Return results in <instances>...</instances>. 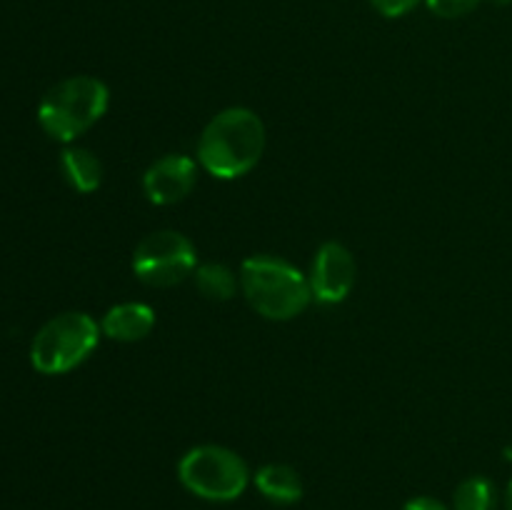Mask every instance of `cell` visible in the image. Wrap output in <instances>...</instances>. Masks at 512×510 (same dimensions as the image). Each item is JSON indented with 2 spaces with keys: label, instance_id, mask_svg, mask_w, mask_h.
I'll return each mask as SVG.
<instances>
[{
  "label": "cell",
  "instance_id": "1",
  "mask_svg": "<svg viewBox=\"0 0 512 510\" xmlns=\"http://www.w3.org/2000/svg\"><path fill=\"white\" fill-rule=\"evenodd\" d=\"M265 125L255 110L235 105L208 120L198 138V163L218 180L243 178L265 153Z\"/></svg>",
  "mask_w": 512,
  "mask_h": 510
},
{
  "label": "cell",
  "instance_id": "2",
  "mask_svg": "<svg viewBox=\"0 0 512 510\" xmlns=\"http://www.w3.org/2000/svg\"><path fill=\"white\" fill-rule=\"evenodd\" d=\"M238 278L250 308L268 320H293L313 303L308 275L278 255H250Z\"/></svg>",
  "mask_w": 512,
  "mask_h": 510
},
{
  "label": "cell",
  "instance_id": "3",
  "mask_svg": "<svg viewBox=\"0 0 512 510\" xmlns=\"http://www.w3.org/2000/svg\"><path fill=\"white\" fill-rule=\"evenodd\" d=\"M110 105L108 85L93 75H73L55 83L38 105V123L60 143H70L93 128Z\"/></svg>",
  "mask_w": 512,
  "mask_h": 510
},
{
  "label": "cell",
  "instance_id": "4",
  "mask_svg": "<svg viewBox=\"0 0 512 510\" xmlns=\"http://www.w3.org/2000/svg\"><path fill=\"white\" fill-rule=\"evenodd\" d=\"M250 468L235 450L223 445H195L180 458L178 480L195 498L230 503L250 485Z\"/></svg>",
  "mask_w": 512,
  "mask_h": 510
},
{
  "label": "cell",
  "instance_id": "5",
  "mask_svg": "<svg viewBox=\"0 0 512 510\" xmlns=\"http://www.w3.org/2000/svg\"><path fill=\"white\" fill-rule=\"evenodd\" d=\"M100 325L88 313H60L35 333L30 363L38 373L63 375L90 358L100 340Z\"/></svg>",
  "mask_w": 512,
  "mask_h": 510
},
{
  "label": "cell",
  "instance_id": "6",
  "mask_svg": "<svg viewBox=\"0 0 512 510\" xmlns=\"http://www.w3.org/2000/svg\"><path fill=\"white\" fill-rule=\"evenodd\" d=\"M198 268V253L188 235L178 230L148 233L133 250V273L150 288H173Z\"/></svg>",
  "mask_w": 512,
  "mask_h": 510
},
{
  "label": "cell",
  "instance_id": "7",
  "mask_svg": "<svg viewBox=\"0 0 512 510\" xmlns=\"http://www.w3.org/2000/svg\"><path fill=\"white\" fill-rule=\"evenodd\" d=\"M310 290L320 305H340L353 293L358 280L355 255L338 240H328L318 248L310 268Z\"/></svg>",
  "mask_w": 512,
  "mask_h": 510
},
{
  "label": "cell",
  "instance_id": "8",
  "mask_svg": "<svg viewBox=\"0 0 512 510\" xmlns=\"http://www.w3.org/2000/svg\"><path fill=\"white\" fill-rule=\"evenodd\" d=\"M195 183H198V163L180 153L163 155L143 173V190L153 205L180 203L193 193Z\"/></svg>",
  "mask_w": 512,
  "mask_h": 510
},
{
  "label": "cell",
  "instance_id": "9",
  "mask_svg": "<svg viewBox=\"0 0 512 510\" xmlns=\"http://www.w3.org/2000/svg\"><path fill=\"white\" fill-rule=\"evenodd\" d=\"M153 328L155 310L148 303H138V300L113 305L100 323V330L118 343H138V340L148 338Z\"/></svg>",
  "mask_w": 512,
  "mask_h": 510
},
{
  "label": "cell",
  "instance_id": "10",
  "mask_svg": "<svg viewBox=\"0 0 512 510\" xmlns=\"http://www.w3.org/2000/svg\"><path fill=\"white\" fill-rule=\"evenodd\" d=\"M253 483L258 493L275 505H293L303 498V478L288 463H265L253 475Z\"/></svg>",
  "mask_w": 512,
  "mask_h": 510
},
{
  "label": "cell",
  "instance_id": "11",
  "mask_svg": "<svg viewBox=\"0 0 512 510\" xmlns=\"http://www.w3.org/2000/svg\"><path fill=\"white\" fill-rule=\"evenodd\" d=\"M60 168H63L65 178L78 193H93L103 183V163H100V158L93 150L80 148V145L63 150Z\"/></svg>",
  "mask_w": 512,
  "mask_h": 510
},
{
  "label": "cell",
  "instance_id": "12",
  "mask_svg": "<svg viewBox=\"0 0 512 510\" xmlns=\"http://www.w3.org/2000/svg\"><path fill=\"white\" fill-rule=\"evenodd\" d=\"M195 288L208 300H230L240 288V278L223 263H200L193 273Z\"/></svg>",
  "mask_w": 512,
  "mask_h": 510
},
{
  "label": "cell",
  "instance_id": "13",
  "mask_svg": "<svg viewBox=\"0 0 512 510\" xmlns=\"http://www.w3.org/2000/svg\"><path fill=\"white\" fill-rule=\"evenodd\" d=\"M495 505H498L495 485L483 475H470L453 493V510H495Z\"/></svg>",
  "mask_w": 512,
  "mask_h": 510
},
{
  "label": "cell",
  "instance_id": "14",
  "mask_svg": "<svg viewBox=\"0 0 512 510\" xmlns=\"http://www.w3.org/2000/svg\"><path fill=\"white\" fill-rule=\"evenodd\" d=\"M483 0H425L430 13L438 18H463V15L473 13Z\"/></svg>",
  "mask_w": 512,
  "mask_h": 510
},
{
  "label": "cell",
  "instance_id": "15",
  "mask_svg": "<svg viewBox=\"0 0 512 510\" xmlns=\"http://www.w3.org/2000/svg\"><path fill=\"white\" fill-rule=\"evenodd\" d=\"M420 3H423V0H370V5H373L380 15H385V18H403L410 10L418 8Z\"/></svg>",
  "mask_w": 512,
  "mask_h": 510
},
{
  "label": "cell",
  "instance_id": "16",
  "mask_svg": "<svg viewBox=\"0 0 512 510\" xmlns=\"http://www.w3.org/2000/svg\"><path fill=\"white\" fill-rule=\"evenodd\" d=\"M403 510H450L448 505L440 503L438 498H430V495H418V498H410L403 505Z\"/></svg>",
  "mask_w": 512,
  "mask_h": 510
},
{
  "label": "cell",
  "instance_id": "17",
  "mask_svg": "<svg viewBox=\"0 0 512 510\" xmlns=\"http://www.w3.org/2000/svg\"><path fill=\"white\" fill-rule=\"evenodd\" d=\"M505 505H508V510H512V478L508 483V490H505Z\"/></svg>",
  "mask_w": 512,
  "mask_h": 510
},
{
  "label": "cell",
  "instance_id": "18",
  "mask_svg": "<svg viewBox=\"0 0 512 510\" xmlns=\"http://www.w3.org/2000/svg\"><path fill=\"white\" fill-rule=\"evenodd\" d=\"M490 3H493V5H510L512 0H490Z\"/></svg>",
  "mask_w": 512,
  "mask_h": 510
}]
</instances>
